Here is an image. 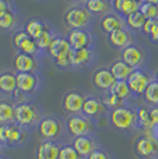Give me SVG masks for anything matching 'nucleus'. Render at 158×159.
I'll list each match as a JSON object with an SVG mask.
<instances>
[{
    "mask_svg": "<svg viewBox=\"0 0 158 159\" xmlns=\"http://www.w3.org/2000/svg\"><path fill=\"white\" fill-rule=\"evenodd\" d=\"M111 122L119 131H128L137 124V113L124 106L119 107L111 113Z\"/></svg>",
    "mask_w": 158,
    "mask_h": 159,
    "instance_id": "f257e3e1",
    "label": "nucleus"
},
{
    "mask_svg": "<svg viewBox=\"0 0 158 159\" xmlns=\"http://www.w3.org/2000/svg\"><path fill=\"white\" fill-rule=\"evenodd\" d=\"M27 137V132L18 124H7L0 127V139L2 144L7 145H20Z\"/></svg>",
    "mask_w": 158,
    "mask_h": 159,
    "instance_id": "f03ea898",
    "label": "nucleus"
},
{
    "mask_svg": "<svg viewBox=\"0 0 158 159\" xmlns=\"http://www.w3.org/2000/svg\"><path fill=\"white\" fill-rule=\"evenodd\" d=\"M67 128L68 132L72 134V137H83L88 135L92 131V122L88 118L82 116V115H72L68 121H67Z\"/></svg>",
    "mask_w": 158,
    "mask_h": 159,
    "instance_id": "7ed1b4c3",
    "label": "nucleus"
},
{
    "mask_svg": "<svg viewBox=\"0 0 158 159\" xmlns=\"http://www.w3.org/2000/svg\"><path fill=\"white\" fill-rule=\"evenodd\" d=\"M16 109V122L20 126H31L38 119V113L32 105L18 103Z\"/></svg>",
    "mask_w": 158,
    "mask_h": 159,
    "instance_id": "20e7f679",
    "label": "nucleus"
},
{
    "mask_svg": "<svg viewBox=\"0 0 158 159\" xmlns=\"http://www.w3.org/2000/svg\"><path fill=\"white\" fill-rule=\"evenodd\" d=\"M89 20V14L85 8L72 7L66 14V21L72 30H82L87 26Z\"/></svg>",
    "mask_w": 158,
    "mask_h": 159,
    "instance_id": "39448f33",
    "label": "nucleus"
},
{
    "mask_svg": "<svg viewBox=\"0 0 158 159\" xmlns=\"http://www.w3.org/2000/svg\"><path fill=\"white\" fill-rule=\"evenodd\" d=\"M150 83H151V81H150L149 75L142 70H133L130 77L127 79V84L130 87L132 93L136 95L144 94Z\"/></svg>",
    "mask_w": 158,
    "mask_h": 159,
    "instance_id": "423d86ee",
    "label": "nucleus"
},
{
    "mask_svg": "<svg viewBox=\"0 0 158 159\" xmlns=\"http://www.w3.org/2000/svg\"><path fill=\"white\" fill-rule=\"evenodd\" d=\"M61 131H62V127H61L59 121L51 116L43 118L38 124V132L46 140L57 138L61 134Z\"/></svg>",
    "mask_w": 158,
    "mask_h": 159,
    "instance_id": "0eeeda50",
    "label": "nucleus"
},
{
    "mask_svg": "<svg viewBox=\"0 0 158 159\" xmlns=\"http://www.w3.org/2000/svg\"><path fill=\"white\" fill-rule=\"evenodd\" d=\"M136 151L142 157H151L158 152V141L153 137H140L136 143Z\"/></svg>",
    "mask_w": 158,
    "mask_h": 159,
    "instance_id": "6e6552de",
    "label": "nucleus"
},
{
    "mask_svg": "<svg viewBox=\"0 0 158 159\" xmlns=\"http://www.w3.org/2000/svg\"><path fill=\"white\" fill-rule=\"evenodd\" d=\"M85 96L77 92H70L64 96L63 100V107L67 112L76 114L82 111L83 103H85Z\"/></svg>",
    "mask_w": 158,
    "mask_h": 159,
    "instance_id": "1a4fd4ad",
    "label": "nucleus"
},
{
    "mask_svg": "<svg viewBox=\"0 0 158 159\" xmlns=\"http://www.w3.org/2000/svg\"><path fill=\"white\" fill-rule=\"evenodd\" d=\"M17 77V87L20 92L24 94L32 93L37 88L38 80L32 73H18L16 75Z\"/></svg>",
    "mask_w": 158,
    "mask_h": 159,
    "instance_id": "9d476101",
    "label": "nucleus"
},
{
    "mask_svg": "<svg viewBox=\"0 0 158 159\" xmlns=\"http://www.w3.org/2000/svg\"><path fill=\"white\" fill-rule=\"evenodd\" d=\"M67 39L69 42L72 50L86 49L89 45V43H91L89 34L85 30H72L68 34Z\"/></svg>",
    "mask_w": 158,
    "mask_h": 159,
    "instance_id": "9b49d317",
    "label": "nucleus"
},
{
    "mask_svg": "<svg viewBox=\"0 0 158 159\" xmlns=\"http://www.w3.org/2000/svg\"><path fill=\"white\" fill-rule=\"evenodd\" d=\"M93 82H94L95 87H98L99 89L107 90V89L112 88L113 84L117 82V80L113 76V74L111 73V70H108V69H100V70H98L96 73L94 74Z\"/></svg>",
    "mask_w": 158,
    "mask_h": 159,
    "instance_id": "f8f14e48",
    "label": "nucleus"
},
{
    "mask_svg": "<svg viewBox=\"0 0 158 159\" xmlns=\"http://www.w3.org/2000/svg\"><path fill=\"white\" fill-rule=\"evenodd\" d=\"M59 147L51 140L40 143L36 152V159H58Z\"/></svg>",
    "mask_w": 158,
    "mask_h": 159,
    "instance_id": "ddd939ff",
    "label": "nucleus"
},
{
    "mask_svg": "<svg viewBox=\"0 0 158 159\" xmlns=\"http://www.w3.org/2000/svg\"><path fill=\"white\" fill-rule=\"evenodd\" d=\"M72 146H74V148L77 151V153L81 157H89L96 150L95 143L88 135L75 138L74 143H72Z\"/></svg>",
    "mask_w": 158,
    "mask_h": 159,
    "instance_id": "4468645a",
    "label": "nucleus"
},
{
    "mask_svg": "<svg viewBox=\"0 0 158 159\" xmlns=\"http://www.w3.org/2000/svg\"><path fill=\"white\" fill-rule=\"evenodd\" d=\"M48 51L50 53V56L56 60V58H59L62 56L69 55L72 52V47H70L68 39L62 38V37H57V38H53V43H51L50 48L48 49Z\"/></svg>",
    "mask_w": 158,
    "mask_h": 159,
    "instance_id": "2eb2a0df",
    "label": "nucleus"
},
{
    "mask_svg": "<svg viewBox=\"0 0 158 159\" xmlns=\"http://www.w3.org/2000/svg\"><path fill=\"white\" fill-rule=\"evenodd\" d=\"M121 57L126 64H128L133 69L140 66L143 62V53H142L139 48L134 47V45L126 47L121 52Z\"/></svg>",
    "mask_w": 158,
    "mask_h": 159,
    "instance_id": "dca6fc26",
    "label": "nucleus"
},
{
    "mask_svg": "<svg viewBox=\"0 0 158 159\" xmlns=\"http://www.w3.org/2000/svg\"><path fill=\"white\" fill-rule=\"evenodd\" d=\"M13 66L18 73H32L36 68V61L30 55L19 52L14 57Z\"/></svg>",
    "mask_w": 158,
    "mask_h": 159,
    "instance_id": "f3484780",
    "label": "nucleus"
},
{
    "mask_svg": "<svg viewBox=\"0 0 158 159\" xmlns=\"http://www.w3.org/2000/svg\"><path fill=\"white\" fill-rule=\"evenodd\" d=\"M111 73L113 74V76L115 77L117 81H127V79L130 77V75L133 71V68L126 64L124 61H117L115 63H113L111 66Z\"/></svg>",
    "mask_w": 158,
    "mask_h": 159,
    "instance_id": "a211bd4d",
    "label": "nucleus"
},
{
    "mask_svg": "<svg viewBox=\"0 0 158 159\" xmlns=\"http://www.w3.org/2000/svg\"><path fill=\"white\" fill-rule=\"evenodd\" d=\"M0 89L4 93H14L17 87V77L11 73H2L0 75Z\"/></svg>",
    "mask_w": 158,
    "mask_h": 159,
    "instance_id": "6ab92c4d",
    "label": "nucleus"
},
{
    "mask_svg": "<svg viewBox=\"0 0 158 159\" xmlns=\"http://www.w3.org/2000/svg\"><path fill=\"white\" fill-rule=\"evenodd\" d=\"M92 57L91 51L88 50V48L86 49H77V50H72L70 52V62H72V66H83L89 62Z\"/></svg>",
    "mask_w": 158,
    "mask_h": 159,
    "instance_id": "aec40b11",
    "label": "nucleus"
},
{
    "mask_svg": "<svg viewBox=\"0 0 158 159\" xmlns=\"http://www.w3.org/2000/svg\"><path fill=\"white\" fill-rule=\"evenodd\" d=\"M0 121L2 125L13 124L16 121V109L12 105L8 102H1L0 103Z\"/></svg>",
    "mask_w": 158,
    "mask_h": 159,
    "instance_id": "412c9836",
    "label": "nucleus"
},
{
    "mask_svg": "<svg viewBox=\"0 0 158 159\" xmlns=\"http://www.w3.org/2000/svg\"><path fill=\"white\" fill-rule=\"evenodd\" d=\"M101 27L102 30L107 33L114 32V31H118V30H121L123 29V24H121V20L119 19L117 16L114 14H108L106 16L105 18L101 21Z\"/></svg>",
    "mask_w": 158,
    "mask_h": 159,
    "instance_id": "4be33fe9",
    "label": "nucleus"
},
{
    "mask_svg": "<svg viewBox=\"0 0 158 159\" xmlns=\"http://www.w3.org/2000/svg\"><path fill=\"white\" fill-rule=\"evenodd\" d=\"M109 42L112 43V45L117 48H124L128 47V43H130V36L128 33L126 32L125 30H118V31H114L109 34Z\"/></svg>",
    "mask_w": 158,
    "mask_h": 159,
    "instance_id": "5701e85b",
    "label": "nucleus"
},
{
    "mask_svg": "<svg viewBox=\"0 0 158 159\" xmlns=\"http://www.w3.org/2000/svg\"><path fill=\"white\" fill-rule=\"evenodd\" d=\"M101 111H102V105L100 103V101H98L94 98L86 99L85 103H83L82 112L85 113L87 116H96Z\"/></svg>",
    "mask_w": 158,
    "mask_h": 159,
    "instance_id": "b1692460",
    "label": "nucleus"
},
{
    "mask_svg": "<svg viewBox=\"0 0 158 159\" xmlns=\"http://www.w3.org/2000/svg\"><path fill=\"white\" fill-rule=\"evenodd\" d=\"M137 124L142 127L143 129H152L153 128V125H152L151 121V116H150V111H147L146 108H143L140 107L137 111Z\"/></svg>",
    "mask_w": 158,
    "mask_h": 159,
    "instance_id": "393cba45",
    "label": "nucleus"
},
{
    "mask_svg": "<svg viewBox=\"0 0 158 159\" xmlns=\"http://www.w3.org/2000/svg\"><path fill=\"white\" fill-rule=\"evenodd\" d=\"M109 93L117 95L118 98L121 100H125L130 96V94L132 93L130 87L127 84V81H117L113 87L109 89Z\"/></svg>",
    "mask_w": 158,
    "mask_h": 159,
    "instance_id": "a878e982",
    "label": "nucleus"
},
{
    "mask_svg": "<svg viewBox=\"0 0 158 159\" xmlns=\"http://www.w3.org/2000/svg\"><path fill=\"white\" fill-rule=\"evenodd\" d=\"M145 21H146V18L140 11H137V12H134V13H132L131 16L127 17V24L133 30L143 29Z\"/></svg>",
    "mask_w": 158,
    "mask_h": 159,
    "instance_id": "bb28decb",
    "label": "nucleus"
},
{
    "mask_svg": "<svg viewBox=\"0 0 158 159\" xmlns=\"http://www.w3.org/2000/svg\"><path fill=\"white\" fill-rule=\"evenodd\" d=\"M44 30H45V26H44V24H43L42 21H40V20H30V21L27 23L26 30H25V31H26L27 34H29L32 39H36Z\"/></svg>",
    "mask_w": 158,
    "mask_h": 159,
    "instance_id": "cd10ccee",
    "label": "nucleus"
},
{
    "mask_svg": "<svg viewBox=\"0 0 158 159\" xmlns=\"http://www.w3.org/2000/svg\"><path fill=\"white\" fill-rule=\"evenodd\" d=\"M144 98L146 102L151 105H158V82L151 81V83L146 88L144 93Z\"/></svg>",
    "mask_w": 158,
    "mask_h": 159,
    "instance_id": "c85d7f7f",
    "label": "nucleus"
},
{
    "mask_svg": "<svg viewBox=\"0 0 158 159\" xmlns=\"http://www.w3.org/2000/svg\"><path fill=\"white\" fill-rule=\"evenodd\" d=\"M17 49L19 50L20 52L26 53V55H30V56H33L35 53L38 51V47H37V44H36V40L32 39L30 36L23 40Z\"/></svg>",
    "mask_w": 158,
    "mask_h": 159,
    "instance_id": "c756f323",
    "label": "nucleus"
},
{
    "mask_svg": "<svg viewBox=\"0 0 158 159\" xmlns=\"http://www.w3.org/2000/svg\"><path fill=\"white\" fill-rule=\"evenodd\" d=\"M35 40H36V44H37L38 49L44 50V49H49L50 48V45H51V43H53V37L51 36L50 31L48 29H45Z\"/></svg>",
    "mask_w": 158,
    "mask_h": 159,
    "instance_id": "7c9ffc66",
    "label": "nucleus"
},
{
    "mask_svg": "<svg viewBox=\"0 0 158 159\" xmlns=\"http://www.w3.org/2000/svg\"><path fill=\"white\" fill-rule=\"evenodd\" d=\"M139 11L144 14L146 19H158V5L144 2L140 5Z\"/></svg>",
    "mask_w": 158,
    "mask_h": 159,
    "instance_id": "2f4dec72",
    "label": "nucleus"
},
{
    "mask_svg": "<svg viewBox=\"0 0 158 159\" xmlns=\"http://www.w3.org/2000/svg\"><path fill=\"white\" fill-rule=\"evenodd\" d=\"M139 7H140V4L137 0H125L121 8H120V13H123L124 16L128 17L132 13L139 11Z\"/></svg>",
    "mask_w": 158,
    "mask_h": 159,
    "instance_id": "473e14b6",
    "label": "nucleus"
},
{
    "mask_svg": "<svg viewBox=\"0 0 158 159\" xmlns=\"http://www.w3.org/2000/svg\"><path fill=\"white\" fill-rule=\"evenodd\" d=\"M80 156L77 151L74 148V146L64 145L59 147V157L58 159H80Z\"/></svg>",
    "mask_w": 158,
    "mask_h": 159,
    "instance_id": "72a5a7b5",
    "label": "nucleus"
},
{
    "mask_svg": "<svg viewBox=\"0 0 158 159\" xmlns=\"http://www.w3.org/2000/svg\"><path fill=\"white\" fill-rule=\"evenodd\" d=\"M86 6L87 10L93 13H101L107 8L105 0H87Z\"/></svg>",
    "mask_w": 158,
    "mask_h": 159,
    "instance_id": "f704fd0d",
    "label": "nucleus"
},
{
    "mask_svg": "<svg viewBox=\"0 0 158 159\" xmlns=\"http://www.w3.org/2000/svg\"><path fill=\"white\" fill-rule=\"evenodd\" d=\"M14 23H16V18L11 11H7L6 13L0 14V27L1 29H4V30L12 29Z\"/></svg>",
    "mask_w": 158,
    "mask_h": 159,
    "instance_id": "c9c22d12",
    "label": "nucleus"
},
{
    "mask_svg": "<svg viewBox=\"0 0 158 159\" xmlns=\"http://www.w3.org/2000/svg\"><path fill=\"white\" fill-rule=\"evenodd\" d=\"M123 101H124V100H121L120 98H118L117 95L109 93L105 99H104V103H105L106 106L113 108V109H117L119 107H123V103H124Z\"/></svg>",
    "mask_w": 158,
    "mask_h": 159,
    "instance_id": "e433bc0d",
    "label": "nucleus"
},
{
    "mask_svg": "<svg viewBox=\"0 0 158 159\" xmlns=\"http://www.w3.org/2000/svg\"><path fill=\"white\" fill-rule=\"evenodd\" d=\"M158 25V19H146L144 24V27H143V31H144L146 34H150L153 32V30L156 29V26Z\"/></svg>",
    "mask_w": 158,
    "mask_h": 159,
    "instance_id": "4c0bfd02",
    "label": "nucleus"
},
{
    "mask_svg": "<svg viewBox=\"0 0 158 159\" xmlns=\"http://www.w3.org/2000/svg\"><path fill=\"white\" fill-rule=\"evenodd\" d=\"M55 62H56V64L58 66H61V68H67V66H72V62H70V53L67 55V56H62V57H59V58H56Z\"/></svg>",
    "mask_w": 158,
    "mask_h": 159,
    "instance_id": "58836bf2",
    "label": "nucleus"
},
{
    "mask_svg": "<svg viewBox=\"0 0 158 159\" xmlns=\"http://www.w3.org/2000/svg\"><path fill=\"white\" fill-rule=\"evenodd\" d=\"M87 159H109V157H108V154L106 152H104V151H101V150H95L89 157H87Z\"/></svg>",
    "mask_w": 158,
    "mask_h": 159,
    "instance_id": "ea45409f",
    "label": "nucleus"
},
{
    "mask_svg": "<svg viewBox=\"0 0 158 159\" xmlns=\"http://www.w3.org/2000/svg\"><path fill=\"white\" fill-rule=\"evenodd\" d=\"M150 116H151V121L153 127L158 126V107H153L150 109Z\"/></svg>",
    "mask_w": 158,
    "mask_h": 159,
    "instance_id": "a19ab883",
    "label": "nucleus"
},
{
    "mask_svg": "<svg viewBox=\"0 0 158 159\" xmlns=\"http://www.w3.org/2000/svg\"><path fill=\"white\" fill-rule=\"evenodd\" d=\"M8 10V6H7V2L6 0H0V14H4L6 13Z\"/></svg>",
    "mask_w": 158,
    "mask_h": 159,
    "instance_id": "79ce46f5",
    "label": "nucleus"
},
{
    "mask_svg": "<svg viewBox=\"0 0 158 159\" xmlns=\"http://www.w3.org/2000/svg\"><path fill=\"white\" fill-rule=\"evenodd\" d=\"M124 1H125V0H113V6H114V8H115L118 12H120V8L123 6Z\"/></svg>",
    "mask_w": 158,
    "mask_h": 159,
    "instance_id": "37998d69",
    "label": "nucleus"
},
{
    "mask_svg": "<svg viewBox=\"0 0 158 159\" xmlns=\"http://www.w3.org/2000/svg\"><path fill=\"white\" fill-rule=\"evenodd\" d=\"M151 38L153 40H156V42H158V25L156 26V29L153 30V32L151 33Z\"/></svg>",
    "mask_w": 158,
    "mask_h": 159,
    "instance_id": "c03bdc74",
    "label": "nucleus"
},
{
    "mask_svg": "<svg viewBox=\"0 0 158 159\" xmlns=\"http://www.w3.org/2000/svg\"><path fill=\"white\" fill-rule=\"evenodd\" d=\"M146 2L153 4V5H158V0H146Z\"/></svg>",
    "mask_w": 158,
    "mask_h": 159,
    "instance_id": "a18cd8bd",
    "label": "nucleus"
},
{
    "mask_svg": "<svg viewBox=\"0 0 158 159\" xmlns=\"http://www.w3.org/2000/svg\"><path fill=\"white\" fill-rule=\"evenodd\" d=\"M137 1H138L140 5H142V4H144V2H146V0H137Z\"/></svg>",
    "mask_w": 158,
    "mask_h": 159,
    "instance_id": "49530a36",
    "label": "nucleus"
},
{
    "mask_svg": "<svg viewBox=\"0 0 158 159\" xmlns=\"http://www.w3.org/2000/svg\"><path fill=\"white\" fill-rule=\"evenodd\" d=\"M70 1H72V2H79V1H82V0H70Z\"/></svg>",
    "mask_w": 158,
    "mask_h": 159,
    "instance_id": "de8ad7c7",
    "label": "nucleus"
},
{
    "mask_svg": "<svg viewBox=\"0 0 158 159\" xmlns=\"http://www.w3.org/2000/svg\"><path fill=\"white\" fill-rule=\"evenodd\" d=\"M156 81H157V82H158V71H157V73H156Z\"/></svg>",
    "mask_w": 158,
    "mask_h": 159,
    "instance_id": "09e8293b",
    "label": "nucleus"
},
{
    "mask_svg": "<svg viewBox=\"0 0 158 159\" xmlns=\"http://www.w3.org/2000/svg\"><path fill=\"white\" fill-rule=\"evenodd\" d=\"M157 133H158V126H157Z\"/></svg>",
    "mask_w": 158,
    "mask_h": 159,
    "instance_id": "8fccbe9b",
    "label": "nucleus"
}]
</instances>
